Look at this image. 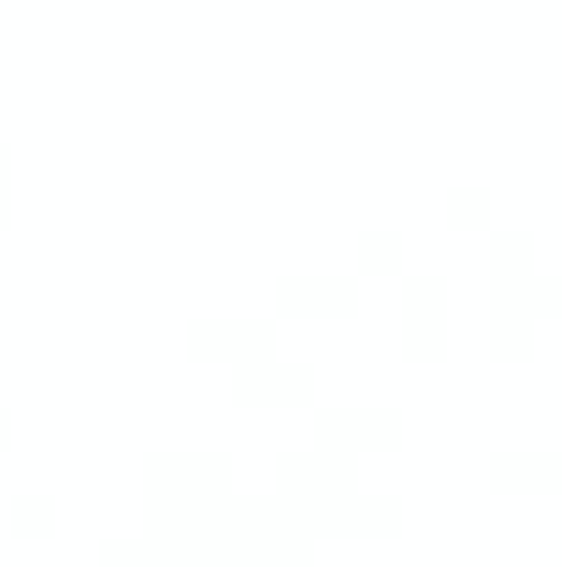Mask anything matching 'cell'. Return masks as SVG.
<instances>
[{
	"instance_id": "12",
	"label": "cell",
	"mask_w": 562,
	"mask_h": 567,
	"mask_svg": "<svg viewBox=\"0 0 562 567\" xmlns=\"http://www.w3.org/2000/svg\"><path fill=\"white\" fill-rule=\"evenodd\" d=\"M100 567H177V557L139 524V529H116L100 540Z\"/></svg>"
},
{
	"instance_id": "9",
	"label": "cell",
	"mask_w": 562,
	"mask_h": 567,
	"mask_svg": "<svg viewBox=\"0 0 562 567\" xmlns=\"http://www.w3.org/2000/svg\"><path fill=\"white\" fill-rule=\"evenodd\" d=\"M354 474H365L359 446H343V441L309 430V441L276 446V474L270 480H354Z\"/></svg>"
},
{
	"instance_id": "7",
	"label": "cell",
	"mask_w": 562,
	"mask_h": 567,
	"mask_svg": "<svg viewBox=\"0 0 562 567\" xmlns=\"http://www.w3.org/2000/svg\"><path fill=\"white\" fill-rule=\"evenodd\" d=\"M187 337L198 348H226V353H243L254 342H270L282 337V320L270 303H221V309H198L187 320Z\"/></svg>"
},
{
	"instance_id": "1",
	"label": "cell",
	"mask_w": 562,
	"mask_h": 567,
	"mask_svg": "<svg viewBox=\"0 0 562 567\" xmlns=\"http://www.w3.org/2000/svg\"><path fill=\"white\" fill-rule=\"evenodd\" d=\"M144 529L177 567H309L320 535L276 485H144Z\"/></svg>"
},
{
	"instance_id": "10",
	"label": "cell",
	"mask_w": 562,
	"mask_h": 567,
	"mask_svg": "<svg viewBox=\"0 0 562 567\" xmlns=\"http://www.w3.org/2000/svg\"><path fill=\"white\" fill-rule=\"evenodd\" d=\"M486 463L513 480H562V435H508L486 452Z\"/></svg>"
},
{
	"instance_id": "17",
	"label": "cell",
	"mask_w": 562,
	"mask_h": 567,
	"mask_svg": "<svg viewBox=\"0 0 562 567\" xmlns=\"http://www.w3.org/2000/svg\"><path fill=\"white\" fill-rule=\"evenodd\" d=\"M0 177H17V150L0 138Z\"/></svg>"
},
{
	"instance_id": "3",
	"label": "cell",
	"mask_w": 562,
	"mask_h": 567,
	"mask_svg": "<svg viewBox=\"0 0 562 567\" xmlns=\"http://www.w3.org/2000/svg\"><path fill=\"white\" fill-rule=\"evenodd\" d=\"M408 408L386 391H326L315 396V435H331L343 446H370L391 441L402 430Z\"/></svg>"
},
{
	"instance_id": "15",
	"label": "cell",
	"mask_w": 562,
	"mask_h": 567,
	"mask_svg": "<svg viewBox=\"0 0 562 567\" xmlns=\"http://www.w3.org/2000/svg\"><path fill=\"white\" fill-rule=\"evenodd\" d=\"M441 198H447L452 215H463V220H486L491 204H497V188H491L486 177H452V183L441 188Z\"/></svg>"
},
{
	"instance_id": "4",
	"label": "cell",
	"mask_w": 562,
	"mask_h": 567,
	"mask_svg": "<svg viewBox=\"0 0 562 567\" xmlns=\"http://www.w3.org/2000/svg\"><path fill=\"white\" fill-rule=\"evenodd\" d=\"M397 315H402V342L408 348H436L447 337V320H452V276L430 259H408Z\"/></svg>"
},
{
	"instance_id": "18",
	"label": "cell",
	"mask_w": 562,
	"mask_h": 567,
	"mask_svg": "<svg viewBox=\"0 0 562 567\" xmlns=\"http://www.w3.org/2000/svg\"><path fill=\"white\" fill-rule=\"evenodd\" d=\"M17 424V408H11V396H0V435Z\"/></svg>"
},
{
	"instance_id": "14",
	"label": "cell",
	"mask_w": 562,
	"mask_h": 567,
	"mask_svg": "<svg viewBox=\"0 0 562 567\" xmlns=\"http://www.w3.org/2000/svg\"><path fill=\"white\" fill-rule=\"evenodd\" d=\"M55 513H61V496L50 491V485H17L11 491V518H17V529H50L55 524Z\"/></svg>"
},
{
	"instance_id": "16",
	"label": "cell",
	"mask_w": 562,
	"mask_h": 567,
	"mask_svg": "<svg viewBox=\"0 0 562 567\" xmlns=\"http://www.w3.org/2000/svg\"><path fill=\"white\" fill-rule=\"evenodd\" d=\"M11 204H17V177H0V215H11Z\"/></svg>"
},
{
	"instance_id": "11",
	"label": "cell",
	"mask_w": 562,
	"mask_h": 567,
	"mask_svg": "<svg viewBox=\"0 0 562 567\" xmlns=\"http://www.w3.org/2000/svg\"><path fill=\"white\" fill-rule=\"evenodd\" d=\"M541 259V231L530 220L497 215L491 220V276H519Z\"/></svg>"
},
{
	"instance_id": "8",
	"label": "cell",
	"mask_w": 562,
	"mask_h": 567,
	"mask_svg": "<svg viewBox=\"0 0 562 567\" xmlns=\"http://www.w3.org/2000/svg\"><path fill=\"white\" fill-rule=\"evenodd\" d=\"M359 259H304L287 265L276 276V298L282 303H304V309H326V303H354L359 298Z\"/></svg>"
},
{
	"instance_id": "2",
	"label": "cell",
	"mask_w": 562,
	"mask_h": 567,
	"mask_svg": "<svg viewBox=\"0 0 562 567\" xmlns=\"http://www.w3.org/2000/svg\"><path fill=\"white\" fill-rule=\"evenodd\" d=\"M298 518L315 535H343V529H380L402 518V491L397 485H375L365 474L354 480H270Z\"/></svg>"
},
{
	"instance_id": "5",
	"label": "cell",
	"mask_w": 562,
	"mask_h": 567,
	"mask_svg": "<svg viewBox=\"0 0 562 567\" xmlns=\"http://www.w3.org/2000/svg\"><path fill=\"white\" fill-rule=\"evenodd\" d=\"M221 480H237V452L226 441H161L144 452V485L193 491V485H221Z\"/></svg>"
},
{
	"instance_id": "13",
	"label": "cell",
	"mask_w": 562,
	"mask_h": 567,
	"mask_svg": "<svg viewBox=\"0 0 562 567\" xmlns=\"http://www.w3.org/2000/svg\"><path fill=\"white\" fill-rule=\"evenodd\" d=\"M354 248H359V270H365V265H397L402 248H408V231H402L397 220H365V226L354 231Z\"/></svg>"
},
{
	"instance_id": "6",
	"label": "cell",
	"mask_w": 562,
	"mask_h": 567,
	"mask_svg": "<svg viewBox=\"0 0 562 567\" xmlns=\"http://www.w3.org/2000/svg\"><path fill=\"white\" fill-rule=\"evenodd\" d=\"M232 375H237L243 391H309L320 364L309 353L287 348L282 337H270V342H254V348L232 353Z\"/></svg>"
}]
</instances>
